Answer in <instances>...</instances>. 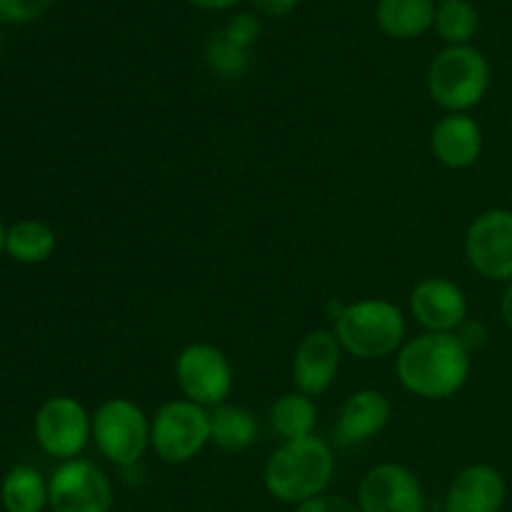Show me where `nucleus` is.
<instances>
[{
  "label": "nucleus",
  "instance_id": "nucleus-1",
  "mask_svg": "<svg viewBox=\"0 0 512 512\" xmlns=\"http://www.w3.org/2000/svg\"><path fill=\"white\" fill-rule=\"evenodd\" d=\"M470 353L455 333H423L398 350L395 373L408 393L425 400H445L465 388Z\"/></svg>",
  "mask_w": 512,
  "mask_h": 512
},
{
  "label": "nucleus",
  "instance_id": "nucleus-2",
  "mask_svg": "<svg viewBox=\"0 0 512 512\" xmlns=\"http://www.w3.org/2000/svg\"><path fill=\"white\" fill-rule=\"evenodd\" d=\"M335 473V455L320 435L285 440L263 470L265 490L278 503L303 505L328 490Z\"/></svg>",
  "mask_w": 512,
  "mask_h": 512
},
{
  "label": "nucleus",
  "instance_id": "nucleus-3",
  "mask_svg": "<svg viewBox=\"0 0 512 512\" xmlns=\"http://www.w3.org/2000/svg\"><path fill=\"white\" fill-rule=\"evenodd\" d=\"M403 310L383 298L355 300L335 320V338L340 348L360 360H380L398 353L405 345Z\"/></svg>",
  "mask_w": 512,
  "mask_h": 512
},
{
  "label": "nucleus",
  "instance_id": "nucleus-4",
  "mask_svg": "<svg viewBox=\"0 0 512 512\" xmlns=\"http://www.w3.org/2000/svg\"><path fill=\"white\" fill-rule=\"evenodd\" d=\"M490 90V63L473 45H448L428 68V93L445 113H468Z\"/></svg>",
  "mask_w": 512,
  "mask_h": 512
},
{
  "label": "nucleus",
  "instance_id": "nucleus-5",
  "mask_svg": "<svg viewBox=\"0 0 512 512\" xmlns=\"http://www.w3.org/2000/svg\"><path fill=\"white\" fill-rule=\"evenodd\" d=\"M93 440L118 468H133L150 445V420L135 400L108 398L93 413Z\"/></svg>",
  "mask_w": 512,
  "mask_h": 512
},
{
  "label": "nucleus",
  "instance_id": "nucleus-6",
  "mask_svg": "<svg viewBox=\"0 0 512 512\" xmlns=\"http://www.w3.org/2000/svg\"><path fill=\"white\" fill-rule=\"evenodd\" d=\"M210 443V413L188 398L168 400L150 420V445L160 460L183 465Z\"/></svg>",
  "mask_w": 512,
  "mask_h": 512
},
{
  "label": "nucleus",
  "instance_id": "nucleus-7",
  "mask_svg": "<svg viewBox=\"0 0 512 512\" xmlns=\"http://www.w3.org/2000/svg\"><path fill=\"white\" fill-rule=\"evenodd\" d=\"M175 380L183 398L218 408L230 398L235 385L233 365L228 355L213 343H190L175 358Z\"/></svg>",
  "mask_w": 512,
  "mask_h": 512
},
{
  "label": "nucleus",
  "instance_id": "nucleus-8",
  "mask_svg": "<svg viewBox=\"0 0 512 512\" xmlns=\"http://www.w3.org/2000/svg\"><path fill=\"white\" fill-rule=\"evenodd\" d=\"M93 438V415L70 395H53L35 413V440L50 458L68 463Z\"/></svg>",
  "mask_w": 512,
  "mask_h": 512
},
{
  "label": "nucleus",
  "instance_id": "nucleus-9",
  "mask_svg": "<svg viewBox=\"0 0 512 512\" xmlns=\"http://www.w3.org/2000/svg\"><path fill=\"white\" fill-rule=\"evenodd\" d=\"M53 512H110L113 483L90 460H68L53 470L48 480Z\"/></svg>",
  "mask_w": 512,
  "mask_h": 512
},
{
  "label": "nucleus",
  "instance_id": "nucleus-10",
  "mask_svg": "<svg viewBox=\"0 0 512 512\" xmlns=\"http://www.w3.org/2000/svg\"><path fill=\"white\" fill-rule=\"evenodd\" d=\"M465 255L475 273L488 280H512V210H488L470 223Z\"/></svg>",
  "mask_w": 512,
  "mask_h": 512
},
{
  "label": "nucleus",
  "instance_id": "nucleus-11",
  "mask_svg": "<svg viewBox=\"0 0 512 512\" xmlns=\"http://www.w3.org/2000/svg\"><path fill=\"white\" fill-rule=\"evenodd\" d=\"M360 512H425L418 475L398 463H380L365 473L358 488Z\"/></svg>",
  "mask_w": 512,
  "mask_h": 512
},
{
  "label": "nucleus",
  "instance_id": "nucleus-12",
  "mask_svg": "<svg viewBox=\"0 0 512 512\" xmlns=\"http://www.w3.org/2000/svg\"><path fill=\"white\" fill-rule=\"evenodd\" d=\"M410 313L425 333H455L468 320V298L463 288L448 278L430 275L410 290Z\"/></svg>",
  "mask_w": 512,
  "mask_h": 512
},
{
  "label": "nucleus",
  "instance_id": "nucleus-13",
  "mask_svg": "<svg viewBox=\"0 0 512 512\" xmlns=\"http://www.w3.org/2000/svg\"><path fill=\"white\" fill-rule=\"evenodd\" d=\"M343 360V348L333 330H313L300 340L293 358L295 390L308 398H320L335 383Z\"/></svg>",
  "mask_w": 512,
  "mask_h": 512
},
{
  "label": "nucleus",
  "instance_id": "nucleus-14",
  "mask_svg": "<svg viewBox=\"0 0 512 512\" xmlns=\"http://www.w3.org/2000/svg\"><path fill=\"white\" fill-rule=\"evenodd\" d=\"M390 418H393V405H390L388 395L373 388L358 390L340 408L338 423H335V440L343 448L363 445L378 438L388 428Z\"/></svg>",
  "mask_w": 512,
  "mask_h": 512
},
{
  "label": "nucleus",
  "instance_id": "nucleus-15",
  "mask_svg": "<svg viewBox=\"0 0 512 512\" xmlns=\"http://www.w3.org/2000/svg\"><path fill=\"white\" fill-rule=\"evenodd\" d=\"M430 150L440 165L468 170L483 155V130L468 113H445L430 133Z\"/></svg>",
  "mask_w": 512,
  "mask_h": 512
},
{
  "label": "nucleus",
  "instance_id": "nucleus-16",
  "mask_svg": "<svg viewBox=\"0 0 512 512\" xmlns=\"http://www.w3.org/2000/svg\"><path fill=\"white\" fill-rule=\"evenodd\" d=\"M505 503V480L490 465L460 470L445 493V512H500Z\"/></svg>",
  "mask_w": 512,
  "mask_h": 512
},
{
  "label": "nucleus",
  "instance_id": "nucleus-17",
  "mask_svg": "<svg viewBox=\"0 0 512 512\" xmlns=\"http://www.w3.org/2000/svg\"><path fill=\"white\" fill-rule=\"evenodd\" d=\"M435 0H378L375 23L385 35L413 40L435 25Z\"/></svg>",
  "mask_w": 512,
  "mask_h": 512
},
{
  "label": "nucleus",
  "instance_id": "nucleus-18",
  "mask_svg": "<svg viewBox=\"0 0 512 512\" xmlns=\"http://www.w3.org/2000/svg\"><path fill=\"white\" fill-rule=\"evenodd\" d=\"M258 438V418L243 405L223 403L210 410V443L228 453L248 450Z\"/></svg>",
  "mask_w": 512,
  "mask_h": 512
},
{
  "label": "nucleus",
  "instance_id": "nucleus-19",
  "mask_svg": "<svg viewBox=\"0 0 512 512\" xmlns=\"http://www.w3.org/2000/svg\"><path fill=\"white\" fill-rule=\"evenodd\" d=\"M5 512H43L50 505L48 480L30 465H15L0 485Z\"/></svg>",
  "mask_w": 512,
  "mask_h": 512
},
{
  "label": "nucleus",
  "instance_id": "nucleus-20",
  "mask_svg": "<svg viewBox=\"0 0 512 512\" xmlns=\"http://www.w3.org/2000/svg\"><path fill=\"white\" fill-rule=\"evenodd\" d=\"M58 248L53 228L43 220H18L5 233V253L23 265H40Z\"/></svg>",
  "mask_w": 512,
  "mask_h": 512
},
{
  "label": "nucleus",
  "instance_id": "nucleus-21",
  "mask_svg": "<svg viewBox=\"0 0 512 512\" xmlns=\"http://www.w3.org/2000/svg\"><path fill=\"white\" fill-rule=\"evenodd\" d=\"M270 423H273L275 433L283 435L285 440L308 438V435H315L318 405L313 398L293 390L275 400V405L270 408Z\"/></svg>",
  "mask_w": 512,
  "mask_h": 512
},
{
  "label": "nucleus",
  "instance_id": "nucleus-22",
  "mask_svg": "<svg viewBox=\"0 0 512 512\" xmlns=\"http://www.w3.org/2000/svg\"><path fill=\"white\" fill-rule=\"evenodd\" d=\"M433 28L448 45H470L480 28V15L470 0H448L435 10Z\"/></svg>",
  "mask_w": 512,
  "mask_h": 512
},
{
  "label": "nucleus",
  "instance_id": "nucleus-23",
  "mask_svg": "<svg viewBox=\"0 0 512 512\" xmlns=\"http://www.w3.org/2000/svg\"><path fill=\"white\" fill-rule=\"evenodd\" d=\"M205 65L210 68V73L218 75L223 80H238L243 75H248L250 65H253V53L240 45L230 43L228 38L220 33H215L213 38L205 45Z\"/></svg>",
  "mask_w": 512,
  "mask_h": 512
},
{
  "label": "nucleus",
  "instance_id": "nucleus-24",
  "mask_svg": "<svg viewBox=\"0 0 512 512\" xmlns=\"http://www.w3.org/2000/svg\"><path fill=\"white\" fill-rule=\"evenodd\" d=\"M223 35L230 43L240 45L245 50H253L260 38V18L258 13H235L223 28Z\"/></svg>",
  "mask_w": 512,
  "mask_h": 512
},
{
  "label": "nucleus",
  "instance_id": "nucleus-25",
  "mask_svg": "<svg viewBox=\"0 0 512 512\" xmlns=\"http://www.w3.org/2000/svg\"><path fill=\"white\" fill-rule=\"evenodd\" d=\"M53 0H0V20L5 23H33L50 10Z\"/></svg>",
  "mask_w": 512,
  "mask_h": 512
},
{
  "label": "nucleus",
  "instance_id": "nucleus-26",
  "mask_svg": "<svg viewBox=\"0 0 512 512\" xmlns=\"http://www.w3.org/2000/svg\"><path fill=\"white\" fill-rule=\"evenodd\" d=\"M293 512H360V508L358 503H350L348 498H340V495H320V498L298 505Z\"/></svg>",
  "mask_w": 512,
  "mask_h": 512
},
{
  "label": "nucleus",
  "instance_id": "nucleus-27",
  "mask_svg": "<svg viewBox=\"0 0 512 512\" xmlns=\"http://www.w3.org/2000/svg\"><path fill=\"white\" fill-rule=\"evenodd\" d=\"M455 335H458L460 343L468 348L470 355H473V350L483 348L485 340H488V330H485V325L475 323V320H465V323L455 330Z\"/></svg>",
  "mask_w": 512,
  "mask_h": 512
},
{
  "label": "nucleus",
  "instance_id": "nucleus-28",
  "mask_svg": "<svg viewBox=\"0 0 512 512\" xmlns=\"http://www.w3.org/2000/svg\"><path fill=\"white\" fill-rule=\"evenodd\" d=\"M250 8L258 15H268V18H285L298 8L300 0H248Z\"/></svg>",
  "mask_w": 512,
  "mask_h": 512
},
{
  "label": "nucleus",
  "instance_id": "nucleus-29",
  "mask_svg": "<svg viewBox=\"0 0 512 512\" xmlns=\"http://www.w3.org/2000/svg\"><path fill=\"white\" fill-rule=\"evenodd\" d=\"M193 8L208 10V13H215V10H230L240 3V0H188Z\"/></svg>",
  "mask_w": 512,
  "mask_h": 512
},
{
  "label": "nucleus",
  "instance_id": "nucleus-30",
  "mask_svg": "<svg viewBox=\"0 0 512 512\" xmlns=\"http://www.w3.org/2000/svg\"><path fill=\"white\" fill-rule=\"evenodd\" d=\"M500 313H503L505 325L512 330V280L508 283V288H505L503 300H500Z\"/></svg>",
  "mask_w": 512,
  "mask_h": 512
},
{
  "label": "nucleus",
  "instance_id": "nucleus-31",
  "mask_svg": "<svg viewBox=\"0 0 512 512\" xmlns=\"http://www.w3.org/2000/svg\"><path fill=\"white\" fill-rule=\"evenodd\" d=\"M5 233H8V230H5L3 223H0V255L5 253Z\"/></svg>",
  "mask_w": 512,
  "mask_h": 512
},
{
  "label": "nucleus",
  "instance_id": "nucleus-32",
  "mask_svg": "<svg viewBox=\"0 0 512 512\" xmlns=\"http://www.w3.org/2000/svg\"><path fill=\"white\" fill-rule=\"evenodd\" d=\"M438 3H448V0H438Z\"/></svg>",
  "mask_w": 512,
  "mask_h": 512
}]
</instances>
